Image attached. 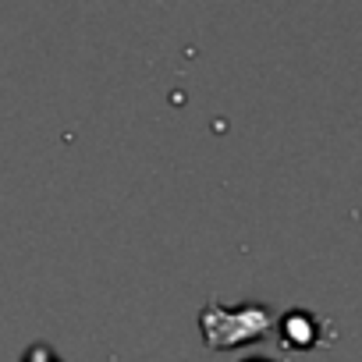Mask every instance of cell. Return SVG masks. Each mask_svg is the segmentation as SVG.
I'll list each match as a JSON object with an SVG mask.
<instances>
[{
  "label": "cell",
  "instance_id": "2",
  "mask_svg": "<svg viewBox=\"0 0 362 362\" xmlns=\"http://www.w3.org/2000/svg\"><path fill=\"white\" fill-rule=\"evenodd\" d=\"M281 330V344L295 348V351H309L316 344H323V323L320 316L305 313V309H291L281 323H274Z\"/></svg>",
  "mask_w": 362,
  "mask_h": 362
},
{
  "label": "cell",
  "instance_id": "1",
  "mask_svg": "<svg viewBox=\"0 0 362 362\" xmlns=\"http://www.w3.org/2000/svg\"><path fill=\"white\" fill-rule=\"evenodd\" d=\"M277 316L270 313V305H221L217 298L206 302L203 316H199V330L206 348H242L252 344L259 337H267L274 330Z\"/></svg>",
  "mask_w": 362,
  "mask_h": 362
},
{
  "label": "cell",
  "instance_id": "3",
  "mask_svg": "<svg viewBox=\"0 0 362 362\" xmlns=\"http://www.w3.org/2000/svg\"><path fill=\"white\" fill-rule=\"evenodd\" d=\"M22 362H61V358H57L47 344H33V348L25 351V358H22Z\"/></svg>",
  "mask_w": 362,
  "mask_h": 362
},
{
  "label": "cell",
  "instance_id": "4",
  "mask_svg": "<svg viewBox=\"0 0 362 362\" xmlns=\"http://www.w3.org/2000/svg\"><path fill=\"white\" fill-rule=\"evenodd\" d=\"M249 362H270V358H249Z\"/></svg>",
  "mask_w": 362,
  "mask_h": 362
}]
</instances>
